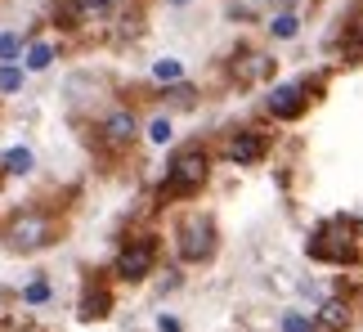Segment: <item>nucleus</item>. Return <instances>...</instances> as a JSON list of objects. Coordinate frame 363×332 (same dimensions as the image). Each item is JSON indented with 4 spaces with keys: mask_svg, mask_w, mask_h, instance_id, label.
<instances>
[{
    "mask_svg": "<svg viewBox=\"0 0 363 332\" xmlns=\"http://www.w3.org/2000/svg\"><path fill=\"white\" fill-rule=\"evenodd\" d=\"M59 233H63V220L45 202H23L0 220V247L9 256H40L59 243Z\"/></svg>",
    "mask_w": 363,
    "mask_h": 332,
    "instance_id": "obj_1",
    "label": "nucleus"
},
{
    "mask_svg": "<svg viewBox=\"0 0 363 332\" xmlns=\"http://www.w3.org/2000/svg\"><path fill=\"white\" fill-rule=\"evenodd\" d=\"M206 184H211V148L202 140L175 144L166 153V175L157 184V198L162 202H193Z\"/></svg>",
    "mask_w": 363,
    "mask_h": 332,
    "instance_id": "obj_2",
    "label": "nucleus"
},
{
    "mask_svg": "<svg viewBox=\"0 0 363 332\" xmlns=\"http://www.w3.org/2000/svg\"><path fill=\"white\" fill-rule=\"evenodd\" d=\"M359 247H363V233H359V220L354 216H323L318 225L305 233V256L314 265H328V270H345V265H359Z\"/></svg>",
    "mask_w": 363,
    "mask_h": 332,
    "instance_id": "obj_3",
    "label": "nucleus"
},
{
    "mask_svg": "<svg viewBox=\"0 0 363 332\" xmlns=\"http://www.w3.org/2000/svg\"><path fill=\"white\" fill-rule=\"evenodd\" d=\"M171 247L179 265H211L220 256V225L211 211L202 206H189L171 220Z\"/></svg>",
    "mask_w": 363,
    "mask_h": 332,
    "instance_id": "obj_4",
    "label": "nucleus"
},
{
    "mask_svg": "<svg viewBox=\"0 0 363 332\" xmlns=\"http://www.w3.org/2000/svg\"><path fill=\"white\" fill-rule=\"evenodd\" d=\"M157 260H162V243H157V233H130V238H121V243H117L108 274H113L117 283L139 287V283H148L152 274H157Z\"/></svg>",
    "mask_w": 363,
    "mask_h": 332,
    "instance_id": "obj_5",
    "label": "nucleus"
},
{
    "mask_svg": "<svg viewBox=\"0 0 363 332\" xmlns=\"http://www.w3.org/2000/svg\"><path fill=\"white\" fill-rule=\"evenodd\" d=\"M94 144L104 148V153H130L139 144V135H144V121L130 104H104L99 113H94Z\"/></svg>",
    "mask_w": 363,
    "mask_h": 332,
    "instance_id": "obj_6",
    "label": "nucleus"
},
{
    "mask_svg": "<svg viewBox=\"0 0 363 332\" xmlns=\"http://www.w3.org/2000/svg\"><path fill=\"white\" fill-rule=\"evenodd\" d=\"M310 99H314L310 77H301V81H274L269 94H264V117H269V121H301L305 113H310Z\"/></svg>",
    "mask_w": 363,
    "mask_h": 332,
    "instance_id": "obj_7",
    "label": "nucleus"
},
{
    "mask_svg": "<svg viewBox=\"0 0 363 332\" xmlns=\"http://www.w3.org/2000/svg\"><path fill=\"white\" fill-rule=\"evenodd\" d=\"M220 157L229 166H260L269 157V135L256 126H233L225 131V144H220Z\"/></svg>",
    "mask_w": 363,
    "mask_h": 332,
    "instance_id": "obj_8",
    "label": "nucleus"
},
{
    "mask_svg": "<svg viewBox=\"0 0 363 332\" xmlns=\"http://www.w3.org/2000/svg\"><path fill=\"white\" fill-rule=\"evenodd\" d=\"M278 72V59L269 50H233V59H229V77H233V86H264V81H274Z\"/></svg>",
    "mask_w": 363,
    "mask_h": 332,
    "instance_id": "obj_9",
    "label": "nucleus"
},
{
    "mask_svg": "<svg viewBox=\"0 0 363 332\" xmlns=\"http://www.w3.org/2000/svg\"><path fill=\"white\" fill-rule=\"evenodd\" d=\"M310 319H314V332H350V323H354V301L341 297V292H332V297H323L310 310Z\"/></svg>",
    "mask_w": 363,
    "mask_h": 332,
    "instance_id": "obj_10",
    "label": "nucleus"
},
{
    "mask_svg": "<svg viewBox=\"0 0 363 332\" xmlns=\"http://www.w3.org/2000/svg\"><path fill=\"white\" fill-rule=\"evenodd\" d=\"M108 314H113V287H108L104 279L99 283H86L81 287V297H77V319L81 323H104Z\"/></svg>",
    "mask_w": 363,
    "mask_h": 332,
    "instance_id": "obj_11",
    "label": "nucleus"
},
{
    "mask_svg": "<svg viewBox=\"0 0 363 332\" xmlns=\"http://www.w3.org/2000/svg\"><path fill=\"white\" fill-rule=\"evenodd\" d=\"M337 59L345 67H363V13H350L337 32Z\"/></svg>",
    "mask_w": 363,
    "mask_h": 332,
    "instance_id": "obj_12",
    "label": "nucleus"
},
{
    "mask_svg": "<svg viewBox=\"0 0 363 332\" xmlns=\"http://www.w3.org/2000/svg\"><path fill=\"white\" fill-rule=\"evenodd\" d=\"M59 50H63L59 40L32 36V40L23 45V59H18V67H23L27 77H36V72H50V67H54V59H59Z\"/></svg>",
    "mask_w": 363,
    "mask_h": 332,
    "instance_id": "obj_13",
    "label": "nucleus"
},
{
    "mask_svg": "<svg viewBox=\"0 0 363 332\" xmlns=\"http://www.w3.org/2000/svg\"><path fill=\"white\" fill-rule=\"evenodd\" d=\"M157 94H162V104H166V113H193V108L202 104V90L193 86V81L184 77V81H171V86H157Z\"/></svg>",
    "mask_w": 363,
    "mask_h": 332,
    "instance_id": "obj_14",
    "label": "nucleus"
},
{
    "mask_svg": "<svg viewBox=\"0 0 363 332\" xmlns=\"http://www.w3.org/2000/svg\"><path fill=\"white\" fill-rule=\"evenodd\" d=\"M301 9H269L264 13V32H269V40H296L301 36Z\"/></svg>",
    "mask_w": 363,
    "mask_h": 332,
    "instance_id": "obj_15",
    "label": "nucleus"
},
{
    "mask_svg": "<svg viewBox=\"0 0 363 332\" xmlns=\"http://www.w3.org/2000/svg\"><path fill=\"white\" fill-rule=\"evenodd\" d=\"M36 171V153L27 144H9L5 153H0V175L5 179H27Z\"/></svg>",
    "mask_w": 363,
    "mask_h": 332,
    "instance_id": "obj_16",
    "label": "nucleus"
},
{
    "mask_svg": "<svg viewBox=\"0 0 363 332\" xmlns=\"http://www.w3.org/2000/svg\"><path fill=\"white\" fill-rule=\"evenodd\" d=\"M144 140H148L152 148H171V144H175V117H171V113L148 117V121H144Z\"/></svg>",
    "mask_w": 363,
    "mask_h": 332,
    "instance_id": "obj_17",
    "label": "nucleus"
},
{
    "mask_svg": "<svg viewBox=\"0 0 363 332\" xmlns=\"http://www.w3.org/2000/svg\"><path fill=\"white\" fill-rule=\"evenodd\" d=\"M229 23H264L269 13V0H225Z\"/></svg>",
    "mask_w": 363,
    "mask_h": 332,
    "instance_id": "obj_18",
    "label": "nucleus"
},
{
    "mask_svg": "<svg viewBox=\"0 0 363 332\" xmlns=\"http://www.w3.org/2000/svg\"><path fill=\"white\" fill-rule=\"evenodd\" d=\"M23 306H32V310H40V306H50V301H54V283L45 279V274H36V279L32 283H23Z\"/></svg>",
    "mask_w": 363,
    "mask_h": 332,
    "instance_id": "obj_19",
    "label": "nucleus"
},
{
    "mask_svg": "<svg viewBox=\"0 0 363 332\" xmlns=\"http://www.w3.org/2000/svg\"><path fill=\"white\" fill-rule=\"evenodd\" d=\"M27 86V72L18 63H0V99H9V94H23Z\"/></svg>",
    "mask_w": 363,
    "mask_h": 332,
    "instance_id": "obj_20",
    "label": "nucleus"
},
{
    "mask_svg": "<svg viewBox=\"0 0 363 332\" xmlns=\"http://www.w3.org/2000/svg\"><path fill=\"white\" fill-rule=\"evenodd\" d=\"M27 40H32V32H0V63H18Z\"/></svg>",
    "mask_w": 363,
    "mask_h": 332,
    "instance_id": "obj_21",
    "label": "nucleus"
},
{
    "mask_svg": "<svg viewBox=\"0 0 363 332\" xmlns=\"http://www.w3.org/2000/svg\"><path fill=\"white\" fill-rule=\"evenodd\" d=\"M157 86H171V81H184L189 72H184V63L179 59H152V72H148Z\"/></svg>",
    "mask_w": 363,
    "mask_h": 332,
    "instance_id": "obj_22",
    "label": "nucleus"
},
{
    "mask_svg": "<svg viewBox=\"0 0 363 332\" xmlns=\"http://www.w3.org/2000/svg\"><path fill=\"white\" fill-rule=\"evenodd\" d=\"M278 332H314L310 310H283L278 314Z\"/></svg>",
    "mask_w": 363,
    "mask_h": 332,
    "instance_id": "obj_23",
    "label": "nucleus"
},
{
    "mask_svg": "<svg viewBox=\"0 0 363 332\" xmlns=\"http://www.w3.org/2000/svg\"><path fill=\"white\" fill-rule=\"evenodd\" d=\"M179 283H184V270H179V265H171V270L157 265V279H152V287H157L162 297H166V292H179Z\"/></svg>",
    "mask_w": 363,
    "mask_h": 332,
    "instance_id": "obj_24",
    "label": "nucleus"
},
{
    "mask_svg": "<svg viewBox=\"0 0 363 332\" xmlns=\"http://www.w3.org/2000/svg\"><path fill=\"white\" fill-rule=\"evenodd\" d=\"M157 332H184V323H179L171 310H162V314H157Z\"/></svg>",
    "mask_w": 363,
    "mask_h": 332,
    "instance_id": "obj_25",
    "label": "nucleus"
},
{
    "mask_svg": "<svg viewBox=\"0 0 363 332\" xmlns=\"http://www.w3.org/2000/svg\"><path fill=\"white\" fill-rule=\"evenodd\" d=\"M310 0H269V9H305Z\"/></svg>",
    "mask_w": 363,
    "mask_h": 332,
    "instance_id": "obj_26",
    "label": "nucleus"
},
{
    "mask_svg": "<svg viewBox=\"0 0 363 332\" xmlns=\"http://www.w3.org/2000/svg\"><path fill=\"white\" fill-rule=\"evenodd\" d=\"M166 5H175V9H179V5H189V0H166Z\"/></svg>",
    "mask_w": 363,
    "mask_h": 332,
    "instance_id": "obj_27",
    "label": "nucleus"
},
{
    "mask_svg": "<svg viewBox=\"0 0 363 332\" xmlns=\"http://www.w3.org/2000/svg\"><path fill=\"white\" fill-rule=\"evenodd\" d=\"M359 233H363V220H359Z\"/></svg>",
    "mask_w": 363,
    "mask_h": 332,
    "instance_id": "obj_28",
    "label": "nucleus"
},
{
    "mask_svg": "<svg viewBox=\"0 0 363 332\" xmlns=\"http://www.w3.org/2000/svg\"><path fill=\"white\" fill-rule=\"evenodd\" d=\"M0 184H5V175H0Z\"/></svg>",
    "mask_w": 363,
    "mask_h": 332,
    "instance_id": "obj_29",
    "label": "nucleus"
},
{
    "mask_svg": "<svg viewBox=\"0 0 363 332\" xmlns=\"http://www.w3.org/2000/svg\"><path fill=\"white\" fill-rule=\"evenodd\" d=\"M0 104H5V99H0Z\"/></svg>",
    "mask_w": 363,
    "mask_h": 332,
    "instance_id": "obj_30",
    "label": "nucleus"
}]
</instances>
